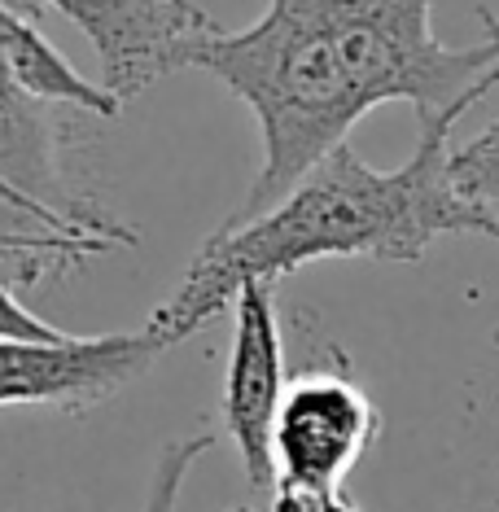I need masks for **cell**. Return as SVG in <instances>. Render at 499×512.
Segmentation results:
<instances>
[{
  "label": "cell",
  "mask_w": 499,
  "mask_h": 512,
  "mask_svg": "<svg viewBox=\"0 0 499 512\" xmlns=\"http://www.w3.org/2000/svg\"><path fill=\"white\" fill-rule=\"evenodd\" d=\"M232 512H254V508H246V504H241V508H232Z\"/></svg>",
  "instance_id": "cell-12"
},
{
  "label": "cell",
  "mask_w": 499,
  "mask_h": 512,
  "mask_svg": "<svg viewBox=\"0 0 499 512\" xmlns=\"http://www.w3.org/2000/svg\"><path fill=\"white\" fill-rule=\"evenodd\" d=\"M381 438V412L342 372H307L272 421V512H338L342 482Z\"/></svg>",
  "instance_id": "cell-4"
},
{
  "label": "cell",
  "mask_w": 499,
  "mask_h": 512,
  "mask_svg": "<svg viewBox=\"0 0 499 512\" xmlns=\"http://www.w3.org/2000/svg\"><path fill=\"white\" fill-rule=\"evenodd\" d=\"M232 355L224 372V429L241 451L254 491L272 486V421L285 394V342L272 285L246 281L232 294Z\"/></svg>",
  "instance_id": "cell-7"
},
{
  "label": "cell",
  "mask_w": 499,
  "mask_h": 512,
  "mask_svg": "<svg viewBox=\"0 0 499 512\" xmlns=\"http://www.w3.org/2000/svg\"><path fill=\"white\" fill-rule=\"evenodd\" d=\"M451 49L434 36V0H268L241 31L215 22L180 40L176 71H206L259 123V176L232 219L281 197L368 110L408 101L416 123L469 114L499 88V22Z\"/></svg>",
  "instance_id": "cell-1"
},
{
  "label": "cell",
  "mask_w": 499,
  "mask_h": 512,
  "mask_svg": "<svg viewBox=\"0 0 499 512\" xmlns=\"http://www.w3.org/2000/svg\"><path fill=\"white\" fill-rule=\"evenodd\" d=\"M162 355L167 346L145 324L132 333L0 342V407H53L84 416L136 386Z\"/></svg>",
  "instance_id": "cell-5"
},
{
  "label": "cell",
  "mask_w": 499,
  "mask_h": 512,
  "mask_svg": "<svg viewBox=\"0 0 499 512\" xmlns=\"http://www.w3.org/2000/svg\"><path fill=\"white\" fill-rule=\"evenodd\" d=\"M460 119L464 114H438L421 123L416 154L390 171L364 162L351 141L333 145L268 211L224 219L176 294L149 311L145 329L171 351L224 316L246 281L276 285L320 259L416 263L451 232L486 237L482 215L447 180V149Z\"/></svg>",
  "instance_id": "cell-2"
},
{
  "label": "cell",
  "mask_w": 499,
  "mask_h": 512,
  "mask_svg": "<svg viewBox=\"0 0 499 512\" xmlns=\"http://www.w3.org/2000/svg\"><path fill=\"white\" fill-rule=\"evenodd\" d=\"M338 512H359V508H355V504H351V499H346V504H342V508H338Z\"/></svg>",
  "instance_id": "cell-11"
},
{
  "label": "cell",
  "mask_w": 499,
  "mask_h": 512,
  "mask_svg": "<svg viewBox=\"0 0 499 512\" xmlns=\"http://www.w3.org/2000/svg\"><path fill=\"white\" fill-rule=\"evenodd\" d=\"M447 180L486 224V241L499 246V119L478 136L447 149Z\"/></svg>",
  "instance_id": "cell-8"
},
{
  "label": "cell",
  "mask_w": 499,
  "mask_h": 512,
  "mask_svg": "<svg viewBox=\"0 0 499 512\" xmlns=\"http://www.w3.org/2000/svg\"><path fill=\"white\" fill-rule=\"evenodd\" d=\"M66 337L62 329H53L49 320H40L36 311H27L14 294V285L0 281V342H57Z\"/></svg>",
  "instance_id": "cell-10"
},
{
  "label": "cell",
  "mask_w": 499,
  "mask_h": 512,
  "mask_svg": "<svg viewBox=\"0 0 499 512\" xmlns=\"http://www.w3.org/2000/svg\"><path fill=\"white\" fill-rule=\"evenodd\" d=\"M0 0V281L36 289L97 254L136 246V232L75 180L71 114L18 84L5 53Z\"/></svg>",
  "instance_id": "cell-3"
},
{
  "label": "cell",
  "mask_w": 499,
  "mask_h": 512,
  "mask_svg": "<svg viewBox=\"0 0 499 512\" xmlns=\"http://www.w3.org/2000/svg\"><path fill=\"white\" fill-rule=\"evenodd\" d=\"M75 22L97 49L101 88L114 101H132L158 79L176 75L184 36L211 27V14L193 0H36Z\"/></svg>",
  "instance_id": "cell-6"
},
{
  "label": "cell",
  "mask_w": 499,
  "mask_h": 512,
  "mask_svg": "<svg viewBox=\"0 0 499 512\" xmlns=\"http://www.w3.org/2000/svg\"><path fill=\"white\" fill-rule=\"evenodd\" d=\"M215 447V434H184L171 438L167 447L158 451L154 473H149V491H145V508L141 512H176L180 508V491H184V477L193 473V464Z\"/></svg>",
  "instance_id": "cell-9"
}]
</instances>
